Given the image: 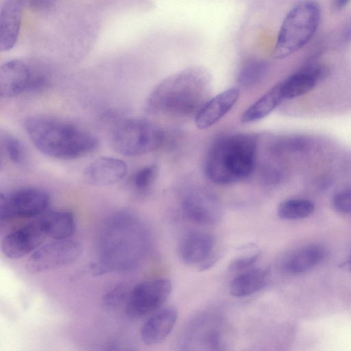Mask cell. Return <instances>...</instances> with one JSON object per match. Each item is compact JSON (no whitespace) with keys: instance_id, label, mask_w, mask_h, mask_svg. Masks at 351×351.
I'll return each mask as SVG.
<instances>
[{"instance_id":"1","label":"cell","mask_w":351,"mask_h":351,"mask_svg":"<svg viewBox=\"0 0 351 351\" xmlns=\"http://www.w3.org/2000/svg\"><path fill=\"white\" fill-rule=\"evenodd\" d=\"M210 75L201 66L172 74L157 84L148 95L145 111L149 114L185 117L198 112L206 104Z\"/></svg>"},{"instance_id":"2","label":"cell","mask_w":351,"mask_h":351,"mask_svg":"<svg viewBox=\"0 0 351 351\" xmlns=\"http://www.w3.org/2000/svg\"><path fill=\"white\" fill-rule=\"evenodd\" d=\"M25 133L36 149L58 160H74L98 147L97 138L79 125L58 118L36 115L23 121Z\"/></svg>"},{"instance_id":"3","label":"cell","mask_w":351,"mask_h":351,"mask_svg":"<svg viewBox=\"0 0 351 351\" xmlns=\"http://www.w3.org/2000/svg\"><path fill=\"white\" fill-rule=\"evenodd\" d=\"M258 138L237 133L217 138L210 147L204 172L213 183L228 184L247 178L256 167Z\"/></svg>"},{"instance_id":"4","label":"cell","mask_w":351,"mask_h":351,"mask_svg":"<svg viewBox=\"0 0 351 351\" xmlns=\"http://www.w3.org/2000/svg\"><path fill=\"white\" fill-rule=\"evenodd\" d=\"M319 3L304 0L295 5L286 15L274 48L276 58H285L306 45L315 34L320 21Z\"/></svg>"},{"instance_id":"5","label":"cell","mask_w":351,"mask_h":351,"mask_svg":"<svg viewBox=\"0 0 351 351\" xmlns=\"http://www.w3.org/2000/svg\"><path fill=\"white\" fill-rule=\"evenodd\" d=\"M163 140V132L157 125L139 119L121 121L115 126L110 136L112 148L126 156L152 152L161 145Z\"/></svg>"},{"instance_id":"6","label":"cell","mask_w":351,"mask_h":351,"mask_svg":"<svg viewBox=\"0 0 351 351\" xmlns=\"http://www.w3.org/2000/svg\"><path fill=\"white\" fill-rule=\"evenodd\" d=\"M49 80L45 71L32 62L14 59L0 68V95L12 98L23 93H34L45 89Z\"/></svg>"},{"instance_id":"7","label":"cell","mask_w":351,"mask_h":351,"mask_svg":"<svg viewBox=\"0 0 351 351\" xmlns=\"http://www.w3.org/2000/svg\"><path fill=\"white\" fill-rule=\"evenodd\" d=\"M50 204L49 194L36 186H23L8 193H1V219L36 217L44 213Z\"/></svg>"},{"instance_id":"8","label":"cell","mask_w":351,"mask_h":351,"mask_svg":"<svg viewBox=\"0 0 351 351\" xmlns=\"http://www.w3.org/2000/svg\"><path fill=\"white\" fill-rule=\"evenodd\" d=\"M82 246L75 240L55 239L40 245L27 261V267L34 273L61 268L75 262L82 255Z\"/></svg>"},{"instance_id":"9","label":"cell","mask_w":351,"mask_h":351,"mask_svg":"<svg viewBox=\"0 0 351 351\" xmlns=\"http://www.w3.org/2000/svg\"><path fill=\"white\" fill-rule=\"evenodd\" d=\"M171 284L167 279L143 281L130 291L125 304L127 313L132 317H142L158 310L167 300Z\"/></svg>"},{"instance_id":"10","label":"cell","mask_w":351,"mask_h":351,"mask_svg":"<svg viewBox=\"0 0 351 351\" xmlns=\"http://www.w3.org/2000/svg\"><path fill=\"white\" fill-rule=\"evenodd\" d=\"M181 206L191 221L202 225L216 224L223 215L221 205L215 196L199 188L187 189L182 196Z\"/></svg>"},{"instance_id":"11","label":"cell","mask_w":351,"mask_h":351,"mask_svg":"<svg viewBox=\"0 0 351 351\" xmlns=\"http://www.w3.org/2000/svg\"><path fill=\"white\" fill-rule=\"evenodd\" d=\"M216 241L204 231H190L180 239L178 252L185 264L199 269H206L215 262Z\"/></svg>"},{"instance_id":"12","label":"cell","mask_w":351,"mask_h":351,"mask_svg":"<svg viewBox=\"0 0 351 351\" xmlns=\"http://www.w3.org/2000/svg\"><path fill=\"white\" fill-rule=\"evenodd\" d=\"M127 164L114 157H100L86 166L83 178L89 185L108 186L121 181L127 175Z\"/></svg>"},{"instance_id":"13","label":"cell","mask_w":351,"mask_h":351,"mask_svg":"<svg viewBox=\"0 0 351 351\" xmlns=\"http://www.w3.org/2000/svg\"><path fill=\"white\" fill-rule=\"evenodd\" d=\"M44 237L37 223L28 224L3 237L1 243V252L8 258H19L38 248Z\"/></svg>"},{"instance_id":"14","label":"cell","mask_w":351,"mask_h":351,"mask_svg":"<svg viewBox=\"0 0 351 351\" xmlns=\"http://www.w3.org/2000/svg\"><path fill=\"white\" fill-rule=\"evenodd\" d=\"M327 251L322 245L311 244L299 247L287 254L281 261L280 269L287 274L306 273L321 263Z\"/></svg>"},{"instance_id":"15","label":"cell","mask_w":351,"mask_h":351,"mask_svg":"<svg viewBox=\"0 0 351 351\" xmlns=\"http://www.w3.org/2000/svg\"><path fill=\"white\" fill-rule=\"evenodd\" d=\"M239 90L228 88L207 101L195 116V124L199 129L210 128L226 115L237 103Z\"/></svg>"},{"instance_id":"16","label":"cell","mask_w":351,"mask_h":351,"mask_svg":"<svg viewBox=\"0 0 351 351\" xmlns=\"http://www.w3.org/2000/svg\"><path fill=\"white\" fill-rule=\"evenodd\" d=\"M23 3L21 0H5L0 13V50L7 51L16 44L21 27Z\"/></svg>"},{"instance_id":"17","label":"cell","mask_w":351,"mask_h":351,"mask_svg":"<svg viewBox=\"0 0 351 351\" xmlns=\"http://www.w3.org/2000/svg\"><path fill=\"white\" fill-rule=\"evenodd\" d=\"M177 317V310L173 306L164 308L153 314L141 328L142 341L148 346L162 342L172 330Z\"/></svg>"},{"instance_id":"18","label":"cell","mask_w":351,"mask_h":351,"mask_svg":"<svg viewBox=\"0 0 351 351\" xmlns=\"http://www.w3.org/2000/svg\"><path fill=\"white\" fill-rule=\"evenodd\" d=\"M326 69L317 64L307 66L280 83L284 99H291L312 90L325 75Z\"/></svg>"},{"instance_id":"19","label":"cell","mask_w":351,"mask_h":351,"mask_svg":"<svg viewBox=\"0 0 351 351\" xmlns=\"http://www.w3.org/2000/svg\"><path fill=\"white\" fill-rule=\"evenodd\" d=\"M36 223L45 236L53 239H69L76 229L74 215L66 210L47 213Z\"/></svg>"},{"instance_id":"20","label":"cell","mask_w":351,"mask_h":351,"mask_svg":"<svg viewBox=\"0 0 351 351\" xmlns=\"http://www.w3.org/2000/svg\"><path fill=\"white\" fill-rule=\"evenodd\" d=\"M267 269H254L238 275L230 285V293L234 297H245L263 289L267 284Z\"/></svg>"},{"instance_id":"21","label":"cell","mask_w":351,"mask_h":351,"mask_svg":"<svg viewBox=\"0 0 351 351\" xmlns=\"http://www.w3.org/2000/svg\"><path fill=\"white\" fill-rule=\"evenodd\" d=\"M284 99L280 83L274 86L246 109L241 121L243 123L258 121L270 114Z\"/></svg>"},{"instance_id":"22","label":"cell","mask_w":351,"mask_h":351,"mask_svg":"<svg viewBox=\"0 0 351 351\" xmlns=\"http://www.w3.org/2000/svg\"><path fill=\"white\" fill-rule=\"evenodd\" d=\"M267 71V65L263 60H247L240 67L237 75V82L241 88L253 87L264 78Z\"/></svg>"},{"instance_id":"23","label":"cell","mask_w":351,"mask_h":351,"mask_svg":"<svg viewBox=\"0 0 351 351\" xmlns=\"http://www.w3.org/2000/svg\"><path fill=\"white\" fill-rule=\"evenodd\" d=\"M312 202L304 199H289L280 204L278 215L285 220L302 219L310 216L314 211Z\"/></svg>"},{"instance_id":"24","label":"cell","mask_w":351,"mask_h":351,"mask_svg":"<svg viewBox=\"0 0 351 351\" xmlns=\"http://www.w3.org/2000/svg\"><path fill=\"white\" fill-rule=\"evenodd\" d=\"M158 175V167L154 164L138 169L132 176V187L139 193L147 191L154 183Z\"/></svg>"},{"instance_id":"25","label":"cell","mask_w":351,"mask_h":351,"mask_svg":"<svg viewBox=\"0 0 351 351\" xmlns=\"http://www.w3.org/2000/svg\"><path fill=\"white\" fill-rule=\"evenodd\" d=\"M1 143L5 155L12 162L19 165L24 161L25 148L17 137L5 132L1 133Z\"/></svg>"},{"instance_id":"26","label":"cell","mask_w":351,"mask_h":351,"mask_svg":"<svg viewBox=\"0 0 351 351\" xmlns=\"http://www.w3.org/2000/svg\"><path fill=\"white\" fill-rule=\"evenodd\" d=\"M130 293L125 286H117L109 291L104 298V304L109 309H115L126 304Z\"/></svg>"},{"instance_id":"27","label":"cell","mask_w":351,"mask_h":351,"mask_svg":"<svg viewBox=\"0 0 351 351\" xmlns=\"http://www.w3.org/2000/svg\"><path fill=\"white\" fill-rule=\"evenodd\" d=\"M333 208L343 214L351 213V187L337 192L332 200Z\"/></svg>"},{"instance_id":"28","label":"cell","mask_w":351,"mask_h":351,"mask_svg":"<svg viewBox=\"0 0 351 351\" xmlns=\"http://www.w3.org/2000/svg\"><path fill=\"white\" fill-rule=\"evenodd\" d=\"M260 256L259 252L246 254L242 257L235 259L230 266L231 270H242L250 267L258 259Z\"/></svg>"},{"instance_id":"29","label":"cell","mask_w":351,"mask_h":351,"mask_svg":"<svg viewBox=\"0 0 351 351\" xmlns=\"http://www.w3.org/2000/svg\"><path fill=\"white\" fill-rule=\"evenodd\" d=\"M23 5L34 11L45 12L53 5L54 0H21Z\"/></svg>"},{"instance_id":"30","label":"cell","mask_w":351,"mask_h":351,"mask_svg":"<svg viewBox=\"0 0 351 351\" xmlns=\"http://www.w3.org/2000/svg\"><path fill=\"white\" fill-rule=\"evenodd\" d=\"M351 0H335V5L337 9L341 10L344 8Z\"/></svg>"},{"instance_id":"31","label":"cell","mask_w":351,"mask_h":351,"mask_svg":"<svg viewBox=\"0 0 351 351\" xmlns=\"http://www.w3.org/2000/svg\"><path fill=\"white\" fill-rule=\"evenodd\" d=\"M344 38L349 42H351V23L346 28L344 33Z\"/></svg>"},{"instance_id":"32","label":"cell","mask_w":351,"mask_h":351,"mask_svg":"<svg viewBox=\"0 0 351 351\" xmlns=\"http://www.w3.org/2000/svg\"><path fill=\"white\" fill-rule=\"evenodd\" d=\"M343 265L345 267H346L348 269H349L351 271V254L346 260V263H343Z\"/></svg>"}]
</instances>
